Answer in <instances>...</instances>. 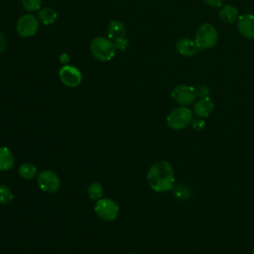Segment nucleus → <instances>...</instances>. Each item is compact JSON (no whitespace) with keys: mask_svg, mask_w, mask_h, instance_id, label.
I'll return each mask as SVG.
<instances>
[{"mask_svg":"<svg viewBox=\"0 0 254 254\" xmlns=\"http://www.w3.org/2000/svg\"><path fill=\"white\" fill-rule=\"evenodd\" d=\"M125 254H134V253H131V252H128V253H125Z\"/></svg>","mask_w":254,"mask_h":254,"instance_id":"obj_27","label":"nucleus"},{"mask_svg":"<svg viewBox=\"0 0 254 254\" xmlns=\"http://www.w3.org/2000/svg\"><path fill=\"white\" fill-rule=\"evenodd\" d=\"M37 17L41 24H43L45 26H49L56 22V20L58 18V13L54 8L46 6V7H42L38 11Z\"/></svg>","mask_w":254,"mask_h":254,"instance_id":"obj_14","label":"nucleus"},{"mask_svg":"<svg viewBox=\"0 0 254 254\" xmlns=\"http://www.w3.org/2000/svg\"><path fill=\"white\" fill-rule=\"evenodd\" d=\"M89 50L93 58L100 62H108L112 60L117 51L115 44L106 37H95L91 40Z\"/></svg>","mask_w":254,"mask_h":254,"instance_id":"obj_2","label":"nucleus"},{"mask_svg":"<svg viewBox=\"0 0 254 254\" xmlns=\"http://www.w3.org/2000/svg\"><path fill=\"white\" fill-rule=\"evenodd\" d=\"M23 8L28 12L39 11L42 8V0H21Z\"/></svg>","mask_w":254,"mask_h":254,"instance_id":"obj_21","label":"nucleus"},{"mask_svg":"<svg viewBox=\"0 0 254 254\" xmlns=\"http://www.w3.org/2000/svg\"><path fill=\"white\" fill-rule=\"evenodd\" d=\"M214 109V103L210 99L209 96L206 97H199L197 100L194 101L192 107V113L197 118H206L208 117Z\"/></svg>","mask_w":254,"mask_h":254,"instance_id":"obj_11","label":"nucleus"},{"mask_svg":"<svg viewBox=\"0 0 254 254\" xmlns=\"http://www.w3.org/2000/svg\"><path fill=\"white\" fill-rule=\"evenodd\" d=\"M19 175L24 180H32L37 176V168L32 163H23L19 168Z\"/></svg>","mask_w":254,"mask_h":254,"instance_id":"obj_17","label":"nucleus"},{"mask_svg":"<svg viewBox=\"0 0 254 254\" xmlns=\"http://www.w3.org/2000/svg\"><path fill=\"white\" fill-rule=\"evenodd\" d=\"M174 190V193L175 195L179 198V199H187L188 197H190V190L188 186L186 185H177L174 186L173 188Z\"/></svg>","mask_w":254,"mask_h":254,"instance_id":"obj_19","label":"nucleus"},{"mask_svg":"<svg viewBox=\"0 0 254 254\" xmlns=\"http://www.w3.org/2000/svg\"><path fill=\"white\" fill-rule=\"evenodd\" d=\"M88 197L92 200H98L103 195V189L99 183H92L87 188Z\"/></svg>","mask_w":254,"mask_h":254,"instance_id":"obj_18","label":"nucleus"},{"mask_svg":"<svg viewBox=\"0 0 254 254\" xmlns=\"http://www.w3.org/2000/svg\"><path fill=\"white\" fill-rule=\"evenodd\" d=\"M94 211L100 219L112 221L119 214V205L111 198H100L94 204Z\"/></svg>","mask_w":254,"mask_h":254,"instance_id":"obj_6","label":"nucleus"},{"mask_svg":"<svg viewBox=\"0 0 254 254\" xmlns=\"http://www.w3.org/2000/svg\"><path fill=\"white\" fill-rule=\"evenodd\" d=\"M39 188L45 192H56L61 187L59 176L52 170H44L37 175Z\"/></svg>","mask_w":254,"mask_h":254,"instance_id":"obj_8","label":"nucleus"},{"mask_svg":"<svg viewBox=\"0 0 254 254\" xmlns=\"http://www.w3.org/2000/svg\"><path fill=\"white\" fill-rule=\"evenodd\" d=\"M204 2V4H206L209 7H213V8H217L220 7L222 5L223 0H202Z\"/></svg>","mask_w":254,"mask_h":254,"instance_id":"obj_24","label":"nucleus"},{"mask_svg":"<svg viewBox=\"0 0 254 254\" xmlns=\"http://www.w3.org/2000/svg\"><path fill=\"white\" fill-rule=\"evenodd\" d=\"M40 27V21L33 14L22 15L16 24V31L22 38H31L36 35Z\"/></svg>","mask_w":254,"mask_h":254,"instance_id":"obj_7","label":"nucleus"},{"mask_svg":"<svg viewBox=\"0 0 254 254\" xmlns=\"http://www.w3.org/2000/svg\"><path fill=\"white\" fill-rule=\"evenodd\" d=\"M15 164V159L10 151L9 148L7 147H0V171L7 172L11 170L14 167Z\"/></svg>","mask_w":254,"mask_h":254,"instance_id":"obj_15","label":"nucleus"},{"mask_svg":"<svg viewBox=\"0 0 254 254\" xmlns=\"http://www.w3.org/2000/svg\"><path fill=\"white\" fill-rule=\"evenodd\" d=\"M194 89H195L196 97H198V98L199 97H206L210 93L209 88L206 85H204V84H199L196 87H194Z\"/></svg>","mask_w":254,"mask_h":254,"instance_id":"obj_22","label":"nucleus"},{"mask_svg":"<svg viewBox=\"0 0 254 254\" xmlns=\"http://www.w3.org/2000/svg\"><path fill=\"white\" fill-rule=\"evenodd\" d=\"M251 254H254V247H253V249H252V252H251Z\"/></svg>","mask_w":254,"mask_h":254,"instance_id":"obj_26","label":"nucleus"},{"mask_svg":"<svg viewBox=\"0 0 254 254\" xmlns=\"http://www.w3.org/2000/svg\"><path fill=\"white\" fill-rule=\"evenodd\" d=\"M193 120V113L187 106H178L174 108L167 116L168 126L176 131L183 130L191 125Z\"/></svg>","mask_w":254,"mask_h":254,"instance_id":"obj_3","label":"nucleus"},{"mask_svg":"<svg viewBox=\"0 0 254 254\" xmlns=\"http://www.w3.org/2000/svg\"><path fill=\"white\" fill-rule=\"evenodd\" d=\"M171 96L180 105L188 106L195 101L196 93L194 87L187 84H179L174 87Z\"/></svg>","mask_w":254,"mask_h":254,"instance_id":"obj_9","label":"nucleus"},{"mask_svg":"<svg viewBox=\"0 0 254 254\" xmlns=\"http://www.w3.org/2000/svg\"><path fill=\"white\" fill-rule=\"evenodd\" d=\"M176 49L181 56L186 57V58L193 57L199 51L195 41L191 40L190 38H182V39L178 40V42L176 44Z\"/></svg>","mask_w":254,"mask_h":254,"instance_id":"obj_13","label":"nucleus"},{"mask_svg":"<svg viewBox=\"0 0 254 254\" xmlns=\"http://www.w3.org/2000/svg\"><path fill=\"white\" fill-rule=\"evenodd\" d=\"M12 190L5 185H0V203L8 204L13 199Z\"/></svg>","mask_w":254,"mask_h":254,"instance_id":"obj_20","label":"nucleus"},{"mask_svg":"<svg viewBox=\"0 0 254 254\" xmlns=\"http://www.w3.org/2000/svg\"><path fill=\"white\" fill-rule=\"evenodd\" d=\"M218 40V34L215 27L209 23H204L198 27L195 33L194 41L199 50H207L215 46Z\"/></svg>","mask_w":254,"mask_h":254,"instance_id":"obj_4","label":"nucleus"},{"mask_svg":"<svg viewBox=\"0 0 254 254\" xmlns=\"http://www.w3.org/2000/svg\"><path fill=\"white\" fill-rule=\"evenodd\" d=\"M147 182L149 187L157 192H166L175 186V172L173 166L167 161L154 163L148 171Z\"/></svg>","mask_w":254,"mask_h":254,"instance_id":"obj_1","label":"nucleus"},{"mask_svg":"<svg viewBox=\"0 0 254 254\" xmlns=\"http://www.w3.org/2000/svg\"><path fill=\"white\" fill-rule=\"evenodd\" d=\"M238 32L246 39H254V15L244 14L238 17Z\"/></svg>","mask_w":254,"mask_h":254,"instance_id":"obj_12","label":"nucleus"},{"mask_svg":"<svg viewBox=\"0 0 254 254\" xmlns=\"http://www.w3.org/2000/svg\"><path fill=\"white\" fill-rule=\"evenodd\" d=\"M59 76L61 81L67 87H76L82 80L80 70L70 64L63 65L59 70Z\"/></svg>","mask_w":254,"mask_h":254,"instance_id":"obj_10","label":"nucleus"},{"mask_svg":"<svg viewBox=\"0 0 254 254\" xmlns=\"http://www.w3.org/2000/svg\"><path fill=\"white\" fill-rule=\"evenodd\" d=\"M191 126L193 127V129L197 130V131H200L204 128L205 126V123L203 121L202 118H197V119H193L192 120V123H191Z\"/></svg>","mask_w":254,"mask_h":254,"instance_id":"obj_23","label":"nucleus"},{"mask_svg":"<svg viewBox=\"0 0 254 254\" xmlns=\"http://www.w3.org/2000/svg\"><path fill=\"white\" fill-rule=\"evenodd\" d=\"M107 38H109L116 46L117 50L123 51L128 45V39L126 38V28L123 22L119 20H112L107 27Z\"/></svg>","mask_w":254,"mask_h":254,"instance_id":"obj_5","label":"nucleus"},{"mask_svg":"<svg viewBox=\"0 0 254 254\" xmlns=\"http://www.w3.org/2000/svg\"><path fill=\"white\" fill-rule=\"evenodd\" d=\"M238 10L232 5H224L219 10V19L227 24L234 23L238 19Z\"/></svg>","mask_w":254,"mask_h":254,"instance_id":"obj_16","label":"nucleus"},{"mask_svg":"<svg viewBox=\"0 0 254 254\" xmlns=\"http://www.w3.org/2000/svg\"><path fill=\"white\" fill-rule=\"evenodd\" d=\"M6 48H7V39L5 35L0 32V54L4 52Z\"/></svg>","mask_w":254,"mask_h":254,"instance_id":"obj_25","label":"nucleus"}]
</instances>
